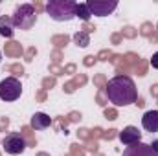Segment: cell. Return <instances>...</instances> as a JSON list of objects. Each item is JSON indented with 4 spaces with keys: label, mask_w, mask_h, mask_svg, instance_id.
Returning <instances> with one entry per match:
<instances>
[{
    "label": "cell",
    "mask_w": 158,
    "mask_h": 156,
    "mask_svg": "<svg viewBox=\"0 0 158 156\" xmlns=\"http://www.w3.org/2000/svg\"><path fill=\"white\" fill-rule=\"evenodd\" d=\"M105 94H107V99L114 107H129V105L136 103V99H138V88H136L134 81L127 76L112 77L107 84Z\"/></svg>",
    "instance_id": "cell-1"
},
{
    "label": "cell",
    "mask_w": 158,
    "mask_h": 156,
    "mask_svg": "<svg viewBox=\"0 0 158 156\" xmlns=\"http://www.w3.org/2000/svg\"><path fill=\"white\" fill-rule=\"evenodd\" d=\"M76 6L77 2L74 0H50L46 4V13L55 22H68L76 18Z\"/></svg>",
    "instance_id": "cell-2"
},
{
    "label": "cell",
    "mask_w": 158,
    "mask_h": 156,
    "mask_svg": "<svg viewBox=\"0 0 158 156\" xmlns=\"http://www.w3.org/2000/svg\"><path fill=\"white\" fill-rule=\"evenodd\" d=\"M11 22L17 30H31L37 22V11L31 4H20L13 15H11Z\"/></svg>",
    "instance_id": "cell-3"
},
{
    "label": "cell",
    "mask_w": 158,
    "mask_h": 156,
    "mask_svg": "<svg viewBox=\"0 0 158 156\" xmlns=\"http://www.w3.org/2000/svg\"><path fill=\"white\" fill-rule=\"evenodd\" d=\"M22 94V84L17 77H6L0 81V99L2 101H17Z\"/></svg>",
    "instance_id": "cell-4"
},
{
    "label": "cell",
    "mask_w": 158,
    "mask_h": 156,
    "mask_svg": "<svg viewBox=\"0 0 158 156\" xmlns=\"http://www.w3.org/2000/svg\"><path fill=\"white\" fill-rule=\"evenodd\" d=\"M2 147H4V151L7 154H11V156L22 154L26 151V140L22 138L20 132H9L2 140Z\"/></svg>",
    "instance_id": "cell-5"
},
{
    "label": "cell",
    "mask_w": 158,
    "mask_h": 156,
    "mask_svg": "<svg viewBox=\"0 0 158 156\" xmlns=\"http://www.w3.org/2000/svg\"><path fill=\"white\" fill-rule=\"evenodd\" d=\"M86 6H88V9H90V15L107 17V15H110L112 11H116L118 2H116V0H88Z\"/></svg>",
    "instance_id": "cell-6"
},
{
    "label": "cell",
    "mask_w": 158,
    "mask_h": 156,
    "mask_svg": "<svg viewBox=\"0 0 158 156\" xmlns=\"http://www.w3.org/2000/svg\"><path fill=\"white\" fill-rule=\"evenodd\" d=\"M118 138H119V142H121L123 145L131 147V145H136V143H140V142H142V132H140L136 127L129 125V127H125V129L119 132Z\"/></svg>",
    "instance_id": "cell-7"
},
{
    "label": "cell",
    "mask_w": 158,
    "mask_h": 156,
    "mask_svg": "<svg viewBox=\"0 0 158 156\" xmlns=\"http://www.w3.org/2000/svg\"><path fill=\"white\" fill-rule=\"evenodd\" d=\"M142 127L147 132H158V110H147L142 117Z\"/></svg>",
    "instance_id": "cell-8"
},
{
    "label": "cell",
    "mask_w": 158,
    "mask_h": 156,
    "mask_svg": "<svg viewBox=\"0 0 158 156\" xmlns=\"http://www.w3.org/2000/svg\"><path fill=\"white\" fill-rule=\"evenodd\" d=\"M123 156H155L153 154V151H151V147L147 145V143H136V145H131V147H127L125 151H123Z\"/></svg>",
    "instance_id": "cell-9"
},
{
    "label": "cell",
    "mask_w": 158,
    "mask_h": 156,
    "mask_svg": "<svg viewBox=\"0 0 158 156\" xmlns=\"http://www.w3.org/2000/svg\"><path fill=\"white\" fill-rule=\"evenodd\" d=\"M30 125H31L35 130H44V129H48V127L52 125V117L48 116V114H44V112H35V114L31 116Z\"/></svg>",
    "instance_id": "cell-10"
},
{
    "label": "cell",
    "mask_w": 158,
    "mask_h": 156,
    "mask_svg": "<svg viewBox=\"0 0 158 156\" xmlns=\"http://www.w3.org/2000/svg\"><path fill=\"white\" fill-rule=\"evenodd\" d=\"M15 33V26L11 22V17H0V35L9 39Z\"/></svg>",
    "instance_id": "cell-11"
},
{
    "label": "cell",
    "mask_w": 158,
    "mask_h": 156,
    "mask_svg": "<svg viewBox=\"0 0 158 156\" xmlns=\"http://www.w3.org/2000/svg\"><path fill=\"white\" fill-rule=\"evenodd\" d=\"M74 42L81 48H86L90 44V35L86 31H77V33H74Z\"/></svg>",
    "instance_id": "cell-12"
},
{
    "label": "cell",
    "mask_w": 158,
    "mask_h": 156,
    "mask_svg": "<svg viewBox=\"0 0 158 156\" xmlns=\"http://www.w3.org/2000/svg\"><path fill=\"white\" fill-rule=\"evenodd\" d=\"M76 17H79L81 20H90V17H92V15H90V9H88L86 2L76 6Z\"/></svg>",
    "instance_id": "cell-13"
},
{
    "label": "cell",
    "mask_w": 158,
    "mask_h": 156,
    "mask_svg": "<svg viewBox=\"0 0 158 156\" xmlns=\"http://www.w3.org/2000/svg\"><path fill=\"white\" fill-rule=\"evenodd\" d=\"M151 66L158 70V51L156 53H153V57H151Z\"/></svg>",
    "instance_id": "cell-14"
},
{
    "label": "cell",
    "mask_w": 158,
    "mask_h": 156,
    "mask_svg": "<svg viewBox=\"0 0 158 156\" xmlns=\"http://www.w3.org/2000/svg\"><path fill=\"white\" fill-rule=\"evenodd\" d=\"M149 147H151V151H153V154H155V156H158V140H155V142H153V143H151Z\"/></svg>",
    "instance_id": "cell-15"
},
{
    "label": "cell",
    "mask_w": 158,
    "mask_h": 156,
    "mask_svg": "<svg viewBox=\"0 0 158 156\" xmlns=\"http://www.w3.org/2000/svg\"><path fill=\"white\" fill-rule=\"evenodd\" d=\"M0 61H2V53H0Z\"/></svg>",
    "instance_id": "cell-16"
}]
</instances>
